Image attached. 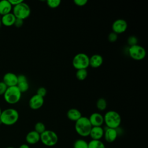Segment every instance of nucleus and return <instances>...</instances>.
Wrapping results in <instances>:
<instances>
[{
	"label": "nucleus",
	"mask_w": 148,
	"mask_h": 148,
	"mask_svg": "<svg viewBox=\"0 0 148 148\" xmlns=\"http://www.w3.org/2000/svg\"><path fill=\"white\" fill-rule=\"evenodd\" d=\"M92 127L88 118L87 117L82 116L79 120L75 121V131L81 136L86 137L89 136Z\"/></svg>",
	"instance_id": "obj_1"
},
{
	"label": "nucleus",
	"mask_w": 148,
	"mask_h": 148,
	"mask_svg": "<svg viewBox=\"0 0 148 148\" xmlns=\"http://www.w3.org/2000/svg\"><path fill=\"white\" fill-rule=\"evenodd\" d=\"M19 118V114L17 110L13 108H8L2 110L0 116L2 124L6 125H12L17 123Z\"/></svg>",
	"instance_id": "obj_2"
},
{
	"label": "nucleus",
	"mask_w": 148,
	"mask_h": 148,
	"mask_svg": "<svg viewBox=\"0 0 148 148\" xmlns=\"http://www.w3.org/2000/svg\"><path fill=\"white\" fill-rule=\"evenodd\" d=\"M104 123L107 128L117 129L121 124V117L120 114L115 110H109L103 116Z\"/></svg>",
	"instance_id": "obj_3"
},
{
	"label": "nucleus",
	"mask_w": 148,
	"mask_h": 148,
	"mask_svg": "<svg viewBox=\"0 0 148 148\" xmlns=\"http://www.w3.org/2000/svg\"><path fill=\"white\" fill-rule=\"evenodd\" d=\"M21 92L17 86L8 87L3 94L5 101L9 104H15L21 99Z\"/></svg>",
	"instance_id": "obj_4"
},
{
	"label": "nucleus",
	"mask_w": 148,
	"mask_h": 148,
	"mask_svg": "<svg viewBox=\"0 0 148 148\" xmlns=\"http://www.w3.org/2000/svg\"><path fill=\"white\" fill-rule=\"evenodd\" d=\"M12 13L17 18L24 20L28 18L31 14V9L29 5L24 1L13 6Z\"/></svg>",
	"instance_id": "obj_5"
},
{
	"label": "nucleus",
	"mask_w": 148,
	"mask_h": 148,
	"mask_svg": "<svg viewBox=\"0 0 148 148\" xmlns=\"http://www.w3.org/2000/svg\"><path fill=\"white\" fill-rule=\"evenodd\" d=\"M40 140L44 145L50 147L57 144L58 140V137L54 131L46 130L40 135Z\"/></svg>",
	"instance_id": "obj_6"
},
{
	"label": "nucleus",
	"mask_w": 148,
	"mask_h": 148,
	"mask_svg": "<svg viewBox=\"0 0 148 148\" xmlns=\"http://www.w3.org/2000/svg\"><path fill=\"white\" fill-rule=\"evenodd\" d=\"M72 65L77 70L87 69L89 66V57L83 53L76 54L72 60Z\"/></svg>",
	"instance_id": "obj_7"
},
{
	"label": "nucleus",
	"mask_w": 148,
	"mask_h": 148,
	"mask_svg": "<svg viewBox=\"0 0 148 148\" xmlns=\"http://www.w3.org/2000/svg\"><path fill=\"white\" fill-rule=\"evenodd\" d=\"M128 54L130 57L133 60L140 61L145 58L146 51L143 46L137 44L129 47Z\"/></svg>",
	"instance_id": "obj_8"
},
{
	"label": "nucleus",
	"mask_w": 148,
	"mask_h": 148,
	"mask_svg": "<svg viewBox=\"0 0 148 148\" xmlns=\"http://www.w3.org/2000/svg\"><path fill=\"white\" fill-rule=\"evenodd\" d=\"M128 27L127 21L122 18H119L116 20L112 25V32L116 34H123L126 31Z\"/></svg>",
	"instance_id": "obj_9"
},
{
	"label": "nucleus",
	"mask_w": 148,
	"mask_h": 148,
	"mask_svg": "<svg viewBox=\"0 0 148 148\" xmlns=\"http://www.w3.org/2000/svg\"><path fill=\"white\" fill-rule=\"evenodd\" d=\"M29 106L33 110H37L42 107L44 103V98L38 94H35L29 100Z\"/></svg>",
	"instance_id": "obj_10"
},
{
	"label": "nucleus",
	"mask_w": 148,
	"mask_h": 148,
	"mask_svg": "<svg viewBox=\"0 0 148 148\" xmlns=\"http://www.w3.org/2000/svg\"><path fill=\"white\" fill-rule=\"evenodd\" d=\"M88 120L92 127H102L104 123L103 116L98 112L92 113L88 117Z\"/></svg>",
	"instance_id": "obj_11"
},
{
	"label": "nucleus",
	"mask_w": 148,
	"mask_h": 148,
	"mask_svg": "<svg viewBox=\"0 0 148 148\" xmlns=\"http://www.w3.org/2000/svg\"><path fill=\"white\" fill-rule=\"evenodd\" d=\"M2 82L8 87L16 86L17 84V75L12 72H8L4 75Z\"/></svg>",
	"instance_id": "obj_12"
},
{
	"label": "nucleus",
	"mask_w": 148,
	"mask_h": 148,
	"mask_svg": "<svg viewBox=\"0 0 148 148\" xmlns=\"http://www.w3.org/2000/svg\"><path fill=\"white\" fill-rule=\"evenodd\" d=\"M21 93L26 92L29 88V84L26 76L24 75L17 76V84L16 86Z\"/></svg>",
	"instance_id": "obj_13"
},
{
	"label": "nucleus",
	"mask_w": 148,
	"mask_h": 148,
	"mask_svg": "<svg viewBox=\"0 0 148 148\" xmlns=\"http://www.w3.org/2000/svg\"><path fill=\"white\" fill-rule=\"evenodd\" d=\"M118 132L116 129L107 128L104 130L103 137L105 140L109 143L113 142L117 138Z\"/></svg>",
	"instance_id": "obj_14"
},
{
	"label": "nucleus",
	"mask_w": 148,
	"mask_h": 148,
	"mask_svg": "<svg viewBox=\"0 0 148 148\" xmlns=\"http://www.w3.org/2000/svg\"><path fill=\"white\" fill-rule=\"evenodd\" d=\"M104 130L102 127H92L89 136L92 140H100L103 137Z\"/></svg>",
	"instance_id": "obj_15"
},
{
	"label": "nucleus",
	"mask_w": 148,
	"mask_h": 148,
	"mask_svg": "<svg viewBox=\"0 0 148 148\" xmlns=\"http://www.w3.org/2000/svg\"><path fill=\"white\" fill-rule=\"evenodd\" d=\"M103 57L100 54H95L89 57V66L94 68L101 66L103 64Z\"/></svg>",
	"instance_id": "obj_16"
},
{
	"label": "nucleus",
	"mask_w": 148,
	"mask_h": 148,
	"mask_svg": "<svg viewBox=\"0 0 148 148\" xmlns=\"http://www.w3.org/2000/svg\"><path fill=\"white\" fill-rule=\"evenodd\" d=\"M25 140L28 144H36L40 141V134L34 130L29 131L25 136Z\"/></svg>",
	"instance_id": "obj_17"
},
{
	"label": "nucleus",
	"mask_w": 148,
	"mask_h": 148,
	"mask_svg": "<svg viewBox=\"0 0 148 148\" xmlns=\"http://www.w3.org/2000/svg\"><path fill=\"white\" fill-rule=\"evenodd\" d=\"M16 18V17L11 12L2 16L1 20L2 24L6 27H10L14 25Z\"/></svg>",
	"instance_id": "obj_18"
},
{
	"label": "nucleus",
	"mask_w": 148,
	"mask_h": 148,
	"mask_svg": "<svg viewBox=\"0 0 148 148\" xmlns=\"http://www.w3.org/2000/svg\"><path fill=\"white\" fill-rule=\"evenodd\" d=\"M12 6L9 1L2 0L0 1V15L3 16L9 13H11Z\"/></svg>",
	"instance_id": "obj_19"
},
{
	"label": "nucleus",
	"mask_w": 148,
	"mask_h": 148,
	"mask_svg": "<svg viewBox=\"0 0 148 148\" xmlns=\"http://www.w3.org/2000/svg\"><path fill=\"white\" fill-rule=\"evenodd\" d=\"M66 116L69 120L75 122L79 120L82 116V115L79 110L75 108H72L68 110Z\"/></svg>",
	"instance_id": "obj_20"
},
{
	"label": "nucleus",
	"mask_w": 148,
	"mask_h": 148,
	"mask_svg": "<svg viewBox=\"0 0 148 148\" xmlns=\"http://www.w3.org/2000/svg\"><path fill=\"white\" fill-rule=\"evenodd\" d=\"M88 148H105V146L101 140H91L88 143Z\"/></svg>",
	"instance_id": "obj_21"
},
{
	"label": "nucleus",
	"mask_w": 148,
	"mask_h": 148,
	"mask_svg": "<svg viewBox=\"0 0 148 148\" xmlns=\"http://www.w3.org/2000/svg\"><path fill=\"white\" fill-rule=\"evenodd\" d=\"M88 75L87 69H82L77 70L76 72V77L77 80L82 81L86 79Z\"/></svg>",
	"instance_id": "obj_22"
},
{
	"label": "nucleus",
	"mask_w": 148,
	"mask_h": 148,
	"mask_svg": "<svg viewBox=\"0 0 148 148\" xmlns=\"http://www.w3.org/2000/svg\"><path fill=\"white\" fill-rule=\"evenodd\" d=\"M96 106L97 109L99 110H104L107 107V102L105 99L103 98H99L96 102Z\"/></svg>",
	"instance_id": "obj_23"
},
{
	"label": "nucleus",
	"mask_w": 148,
	"mask_h": 148,
	"mask_svg": "<svg viewBox=\"0 0 148 148\" xmlns=\"http://www.w3.org/2000/svg\"><path fill=\"white\" fill-rule=\"evenodd\" d=\"M73 148H88V143L82 139H77L73 143Z\"/></svg>",
	"instance_id": "obj_24"
},
{
	"label": "nucleus",
	"mask_w": 148,
	"mask_h": 148,
	"mask_svg": "<svg viewBox=\"0 0 148 148\" xmlns=\"http://www.w3.org/2000/svg\"><path fill=\"white\" fill-rule=\"evenodd\" d=\"M34 129H35L34 131H35L36 132H38L40 135L46 130L45 125L42 122L36 123L35 125Z\"/></svg>",
	"instance_id": "obj_25"
},
{
	"label": "nucleus",
	"mask_w": 148,
	"mask_h": 148,
	"mask_svg": "<svg viewBox=\"0 0 148 148\" xmlns=\"http://www.w3.org/2000/svg\"><path fill=\"white\" fill-rule=\"evenodd\" d=\"M61 1L60 0H48L46 3L47 6L50 8H56L58 7L61 4Z\"/></svg>",
	"instance_id": "obj_26"
},
{
	"label": "nucleus",
	"mask_w": 148,
	"mask_h": 148,
	"mask_svg": "<svg viewBox=\"0 0 148 148\" xmlns=\"http://www.w3.org/2000/svg\"><path fill=\"white\" fill-rule=\"evenodd\" d=\"M127 43L130 46L137 45L138 38L135 36H134V35L130 36L127 39Z\"/></svg>",
	"instance_id": "obj_27"
},
{
	"label": "nucleus",
	"mask_w": 148,
	"mask_h": 148,
	"mask_svg": "<svg viewBox=\"0 0 148 148\" xmlns=\"http://www.w3.org/2000/svg\"><path fill=\"white\" fill-rule=\"evenodd\" d=\"M117 38H118L117 34H115L113 32H112L109 33V34L108 35V40L111 43L115 42L117 40Z\"/></svg>",
	"instance_id": "obj_28"
},
{
	"label": "nucleus",
	"mask_w": 148,
	"mask_h": 148,
	"mask_svg": "<svg viewBox=\"0 0 148 148\" xmlns=\"http://www.w3.org/2000/svg\"><path fill=\"white\" fill-rule=\"evenodd\" d=\"M47 94V90L43 87H40L38 88V89L36 91V94L39 95V96L44 98V97L46 96Z\"/></svg>",
	"instance_id": "obj_29"
},
{
	"label": "nucleus",
	"mask_w": 148,
	"mask_h": 148,
	"mask_svg": "<svg viewBox=\"0 0 148 148\" xmlns=\"http://www.w3.org/2000/svg\"><path fill=\"white\" fill-rule=\"evenodd\" d=\"M7 88H8L7 86L2 81L0 82V95H3Z\"/></svg>",
	"instance_id": "obj_30"
},
{
	"label": "nucleus",
	"mask_w": 148,
	"mask_h": 148,
	"mask_svg": "<svg viewBox=\"0 0 148 148\" xmlns=\"http://www.w3.org/2000/svg\"><path fill=\"white\" fill-rule=\"evenodd\" d=\"M87 2L88 1L87 0H74L73 1L74 3L78 6H83L86 5Z\"/></svg>",
	"instance_id": "obj_31"
},
{
	"label": "nucleus",
	"mask_w": 148,
	"mask_h": 148,
	"mask_svg": "<svg viewBox=\"0 0 148 148\" xmlns=\"http://www.w3.org/2000/svg\"><path fill=\"white\" fill-rule=\"evenodd\" d=\"M23 23H24V20L20 19V18H16L14 25L17 28H20L22 27V25H23Z\"/></svg>",
	"instance_id": "obj_32"
},
{
	"label": "nucleus",
	"mask_w": 148,
	"mask_h": 148,
	"mask_svg": "<svg viewBox=\"0 0 148 148\" xmlns=\"http://www.w3.org/2000/svg\"><path fill=\"white\" fill-rule=\"evenodd\" d=\"M9 1L12 6H15L17 5L18 4L20 3L21 2H22L23 1H22V0H9Z\"/></svg>",
	"instance_id": "obj_33"
},
{
	"label": "nucleus",
	"mask_w": 148,
	"mask_h": 148,
	"mask_svg": "<svg viewBox=\"0 0 148 148\" xmlns=\"http://www.w3.org/2000/svg\"><path fill=\"white\" fill-rule=\"evenodd\" d=\"M18 148H30V147L27 144H22L19 146Z\"/></svg>",
	"instance_id": "obj_34"
},
{
	"label": "nucleus",
	"mask_w": 148,
	"mask_h": 148,
	"mask_svg": "<svg viewBox=\"0 0 148 148\" xmlns=\"http://www.w3.org/2000/svg\"><path fill=\"white\" fill-rule=\"evenodd\" d=\"M2 110H1V108H0V116H1V113H2Z\"/></svg>",
	"instance_id": "obj_35"
},
{
	"label": "nucleus",
	"mask_w": 148,
	"mask_h": 148,
	"mask_svg": "<svg viewBox=\"0 0 148 148\" xmlns=\"http://www.w3.org/2000/svg\"><path fill=\"white\" fill-rule=\"evenodd\" d=\"M6 148H15V147H12V146H9V147H6Z\"/></svg>",
	"instance_id": "obj_36"
},
{
	"label": "nucleus",
	"mask_w": 148,
	"mask_h": 148,
	"mask_svg": "<svg viewBox=\"0 0 148 148\" xmlns=\"http://www.w3.org/2000/svg\"><path fill=\"white\" fill-rule=\"evenodd\" d=\"M1 25H2V23H1V20L0 19V27H1Z\"/></svg>",
	"instance_id": "obj_37"
}]
</instances>
